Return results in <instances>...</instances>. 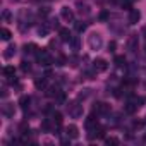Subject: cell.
Returning a JSON list of instances; mask_svg holds the SVG:
<instances>
[{
	"label": "cell",
	"mask_w": 146,
	"mask_h": 146,
	"mask_svg": "<svg viewBox=\"0 0 146 146\" xmlns=\"http://www.w3.org/2000/svg\"><path fill=\"white\" fill-rule=\"evenodd\" d=\"M65 134H67V137H70V139H78V137H79V129H78L74 124H70V125L65 127Z\"/></svg>",
	"instance_id": "obj_9"
},
{
	"label": "cell",
	"mask_w": 146,
	"mask_h": 146,
	"mask_svg": "<svg viewBox=\"0 0 146 146\" xmlns=\"http://www.w3.org/2000/svg\"><path fill=\"white\" fill-rule=\"evenodd\" d=\"M84 125H86V131H88V132L98 127V120L95 119V113H93V115H90V117L86 119V122H84Z\"/></svg>",
	"instance_id": "obj_11"
},
{
	"label": "cell",
	"mask_w": 146,
	"mask_h": 146,
	"mask_svg": "<svg viewBox=\"0 0 146 146\" xmlns=\"http://www.w3.org/2000/svg\"><path fill=\"white\" fill-rule=\"evenodd\" d=\"M86 28H88V23H84V21H79V23H76V31H78V33H83V31H86Z\"/></svg>",
	"instance_id": "obj_21"
},
{
	"label": "cell",
	"mask_w": 146,
	"mask_h": 146,
	"mask_svg": "<svg viewBox=\"0 0 146 146\" xmlns=\"http://www.w3.org/2000/svg\"><path fill=\"white\" fill-rule=\"evenodd\" d=\"M60 16H62V19L65 23H72V21H74V12H72V9H69V7H62L60 9Z\"/></svg>",
	"instance_id": "obj_6"
},
{
	"label": "cell",
	"mask_w": 146,
	"mask_h": 146,
	"mask_svg": "<svg viewBox=\"0 0 146 146\" xmlns=\"http://www.w3.org/2000/svg\"><path fill=\"white\" fill-rule=\"evenodd\" d=\"M11 36H12V33H11L7 28H2V29H0V38H2L4 41H9V40H11Z\"/></svg>",
	"instance_id": "obj_17"
},
{
	"label": "cell",
	"mask_w": 146,
	"mask_h": 146,
	"mask_svg": "<svg viewBox=\"0 0 146 146\" xmlns=\"http://www.w3.org/2000/svg\"><path fill=\"white\" fill-rule=\"evenodd\" d=\"M53 62H55V65H65V62H67V58H65L64 55H58L57 58H53Z\"/></svg>",
	"instance_id": "obj_24"
},
{
	"label": "cell",
	"mask_w": 146,
	"mask_h": 146,
	"mask_svg": "<svg viewBox=\"0 0 146 146\" xmlns=\"http://www.w3.org/2000/svg\"><path fill=\"white\" fill-rule=\"evenodd\" d=\"M16 53V45H11V46H7L5 48V52H4V57L5 58H12V55Z\"/></svg>",
	"instance_id": "obj_18"
},
{
	"label": "cell",
	"mask_w": 146,
	"mask_h": 146,
	"mask_svg": "<svg viewBox=\"0 0 146 146\" xmlns=\"http://www.w3.org/2000/svg\"><path fill=\"white\" fill-rule=\"evenodd\" d=\"M115 65L117 67H125V57L124 55H117L115 57Z\"/></svg>",
	"instance_id": "obj_22"
},
{
	"label": "cell",
	"mask_w": 146,
	"mask_h": 146,
	"mask_svg": "<svg viewBox=\"0 0 146 146\" xmlns=\"http://www.w3.org/2000/svg\"><path fill=\"white\" fill-rule=\"evenodd\" d=\"M35 86H36L38 90H45V88H46V78L36 79V81H35Z\"/></svg>",
	"instance_id": "obj_20"
},
{
	"label": "cell",
	"mask_w": 146,
	"mask_h": 146,
	"mask_svg": "<svg viewBox=\"0 0 146 146\" xmlns=\"http://www.w3.org/2000/svg\"><path fill=\"white\" fill-rule=\"evenodd\" d=\"M105 144H108V146L110 144H119V139L117 137H107L105 139Z\"/></svg>",
	"instance_id": "obj_28"
},
{
	"label": "cell",
	"mask_w": 146,
	"mask_h": 146,
	"mask_svg": "<svg viewBox=\"0 0 146 146\" xmlns=\"http://www.w3.org/2000/svg\"><path fill=\"white\" fill-rule=\"evenodd\" d=\"M137 46H139V36L134 33V35H131L129 38H127V48H129V52H136L137 50Z\"/></svg>",
	"instance_id": "obj_5"
},
{
	"label": "cell",
	"mask_w": 146,
	"mask_h": 146,
	"mask_svg": "<svg viewBox=\"0 0 146 146\" xmlns=\"http://www.w3.org/2000/svg\"><path fill=\"white\" fill-rule=\"evenodd\" d=\"M24 52L26 53H33V52H38V46L35 43H29V45H24Z\"/></svg>",
	"instance_id": "obj_23"
},
{
	"label": "cell",
	"mask_w": 146,
	"mask_h": 146,
	"mask_svg": "<svg viewBox=\"0 0 146 146\" xmlns=\"http://www.w3.org/2000/svg\"><path fill=\"white\" fill-rule=\"evenodd\" d=\"M29 102H31L29 96H21V98H19V107H21L23 110H28V108H29Z\"/></svg>",
	"instance_id": "obj_16"
},
{
	"label": "cell",
	"mask_w": 146,
	"mask_h": 146,
	"mask_svg": "<svg viewBox=\"0 0 146 146\" xmlns=\"http://www.w3.org/2000/svg\"><path fill=\"white\" fill-rule=\"evenodd\" d=\"M144 141H146V134H144Z\"/></svg>",
	"instance_id": "obj_33"
},
{
	"label": "cell",
	"mask_w": 146,
	"mask_h": 146,
	"mask_svg": "<svg viewBox=\"0 0 146 146\" xmlns=\"http://www.w3.org/2000/svg\"><path fill=\"white\" fill-rule=\"evenodd\" d=\"M141 36L146 40V26H143V29H141Z\"/></svg>",
	"instance_id": "obj_32"
},
{
	"label": "cell",
	"mask_w": 146,
	"mask_h": 146,
	"mask_svg": "<svg viewBox=\"0 0 146 146\" xmlns=\"http://www.w3.org/2000/svg\"><path fill=\"white\" fill-rule=\"evenodd\" d=\"M55 102H57V103H64V102H65V95H64V93H58Z\"/></svg>",
	"instance_id": "obj_29"
},
{
	"label": "cell",
	"mask_w": 146,
	"mask_h": 146,
	"mask_svg": "<svg viewBox=\"0 0 146 146\" xmlns=\"http://www.w3.org/2000/svg\"><path fill=\"white\" fill-rule=\"evenodd\" d=\"M50 29H52V26H50L48 23H41V26L38 28V35H40V36H46V35L50 33Z\"/></svg>",
	"instance_id": "obj_13"
},
{
	"label": "cell",
	"mask_w": 146,
	"mask_h": 146,
	"mask_svg": "<svg viewBox=\"0 0 146 146\" xmlns=\"http://www.w3.org/2000/svg\"><path fill=\"white\" fill-rule=\"evenodd\" d=\"M78 7H79V14L83 16H86V14H90V9H88V5H83V4H78Z\"/></svg>",
	"instance_id": "obj_25"
},
{
	"label": "cell",
	"mask_w": 146,
	"mask_h": 146,
	"mask_svg": "<svg viewBox=\"0 0 146 146\" xmlns=\"http://www.w3.org/2000/svg\"><path fill=\"white\" fill-rule=\"evenodd\" d=\"M2 19H4V23H11V19H12L11 12H9V11H4V12H2Z\"/></svg>",
	"instance_id": "obj_26"
},
{
	"label": "cell",
	"mask_w": 146,
	"mask_h": 146,
	"mask_svg": "<svg viewBox=\"0 0 146 146\" xmlns=\"http://www.w3.org/2000/svg\"><path fill=\"white\" fill-rule=\"evenodd\" d=\"M58 35H60V40H62V41H70V40H72L70 31H69L67 28H62V29L58 31Z\"/></svg>",
	"instance_id": "obj_14"
},
{
	"label": "cell",
	"mask_w": 146,
	"mask_h": 146,
	"mask_svg": "<svg viewBox=\"0 0 146 146\" xmlns=\"http://www.w3.org/2000/svg\"><path fill=\"white\" fill-rule=\"evenodd\" d=\"M139 19H141V12H139L137 9H131L127 23H129V24H137V23H139Z\"/></svg>",
	"instance_id": "obj_10"
},
{
	"label": "cell",
	"mask_w": 146,
	"mask_h": 146,
	"mask_svg": "<svg viewBox=\"0 0 146 146\" xmlns=\"http://www.w3.org/2000/svg\"><path fill=\"white\" fill-rule=\"evenodd\" d=\"M110 112V105L108 103H103V102H96L93 105V113L96 115H107Z\"/></svg>",
	"instance_id": "obj_4"
},
{
	"label": "cell",
	"mask_w": 146,
	"mask_h": 146,
	"mask_svg": "<svg viewBox=\"0 0 146 146\" xmlns=\"http://www.w3.org/2000/svg\"><path fill=\"white\" fill-rule=\"evenodd\" d=\"M67 112L72 119H79L83 115V105H79L78 102H72V103H67Z\"/></svg>",
	"instance_id": "obj_1"
},
{
	"label": "cell",
	"mask_w": 146,
	"mask_h": 146,
	"mask_svg": "<svg viewBox=\"0 0 146 146\" xmlns=\"http://www.w3.org/2000/svg\"><path fill=\"white\" fill-rule=\"evenodd\" d=\"M88 45H90L91 50H100L102 45H103V40H102V36H100L98 33H93V35H90V38H88Z\"/></svg>",
	"instance_id": "obj_3"
},
{
	"label": "cell",
	"mask_w": 146,
	"mask_h": 146,
	"mask_svg": "<svg viewBox=\"0 0 146 146\" xmlns=\"http://www.w3.org/2000/svg\"><path fill=\"white\" fill-rule=\"evenodd\" d=\"M108 17H110V16H108V12H107V11H103V12L100 14V19H102V21H107Z\"/></svg>",
	"instance_id": "obj_30"
},
{
	"label": "cell",
	"mask_w": 146,
	"mask_h": 146,
	"mask_svg": "<svg viewBox=\"0 0 146 146\" xmlns=\"http://www.w3.org/2000/svg\"><path fill=\"white\" fill-rule=\"evenodd\" d=\"M69 43L72 45V50H79V46H81V41H79V36H72V40H70Z\"/></svg>",
	"instance_id": "obj_19"
},
{
	"label": "cell",
	"mask_w": 146,
	"mask_h": 146,
	"mask_svg": "<svg viewBox=\"0 0 146 146\" xmlns=\"http://www.w3.org/2000/svg\"><path fill=\"white\" fill-rule=\"evenodd\" d=\"M115 46H117V43L115 41H110L108 43V52H115Z\"/></svg>",
	"instance_id": "obj_31"
},
{
	"label": "cell",
	"mask_w": 146,
	"mask_h": 146,
	"mask_svg": "<svg viewBox=\"0 0 146 146\" xmlns=\"http://www.w3.org/2000/svg\"><path fill=\"white\" fill-rule=\"evenodd\" d=\"M2 112H4V115H5V117L12 119V117H14V113H16V107H14V103H5V105H4V108H2Z\"/></svg>",
	"instance_id": "obj_12"
},
{
	"label": "cell",
	"mask_w": 146,
	"mask_h": 146,
	"mask_svg": "<svg viewBox=\"0 0 146 146\" xmlns=\"http://www.w3.org/2000/svg\"><path fill=\"white\" fill-rule=\"evenodd\" d=\"M36 58H38V62H40V65H50L52 62H53V58L50 57V53L45 50V48H38V52H36Z\"/></svg>",
	"instance_id": "obj_2"
},
{
	"label": "cell",
	"mask_w": 146,
	"mask_h": 146,
	"mask_svg": "<svg viewBox=\"0 0 146 146\" xmlns=\"http://www.w3.org/2000/svg\"><path fill=\"white\" fill-rule=\"evenodd\" d=\"M93 69H95L96 72H105V70L108 69V64H107V60H103V58H96V60L93 62Z\"/></svg>",
	"instance_id": "obj_8"
},
{
	"label": "cell",
	"mask_w": 146,
	"mask_h": 146,
	"mask_svg": "<svg viewBox=\"0 0 146 146\" xmlns=\"http://www.w3.org/2000/svg\"><path fill=\"white\" fill-rule=\"evenodd\" d=\"M21 69H23L24 72H29V70H31V64L26 62V60H23V62H21Z\"/></svg>",
	"instance_id": "obj_27"
},
{
	"label": "cell",
	"mask_w": 146,
	"mask_h": 146,
	"mask_svg": "<svg viewBox=\"0 0 146 146\" xmlns=\"http://www.w3.org/2000/svg\"><path fill=\"white\" fill-rule=\"evenodd\" d=\"M4 76L9 79V83H16V69L12 65H5L4 67Z\"/></svg>",
	"instance_id": "obj_7"
},
{
	"label": "cell",
	"mask_w": 146,
	"mask_h": 146,
	"mask_svg": "<svg viewBox=\"0 0 146 146\" xmlns=\"http://www.w3.org/2000/svg\"><path fill=\"white\" fill-rule=\"evenodd\" d=\"M52 122H53L55 127H60L62 125V113L60 112H53L52 113Z\"/></svg>",
	"instance_id": "obj_15"
}]
</instances>
